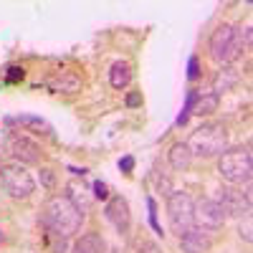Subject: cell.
<instances>
[{"label":"cell","mask_w":253,"mask_h":253,"mask_svg":"<svg viewBox=\"0 0 253 253\" xmlns=\"http://www.w3.org/2000/svg\"><path fill=\"white\" fill-rule=\"evenodd\" d=\"M94 198H96V200H107V198H109V185L101 182V180H96V182H94Z\"/></svg>","instance_id":"21"},{"label":"cell","mask_w":253,"mask_h":253,"mask_svg":"<svg viewBox=\"0 0 253 253\" xmlns=\"http://www.w3.org/2000/svg\"><path fill=\"white\" fill-rule=\"evenodd\" d=\"M187 150L193 157H215V155H223L225 147H228V132L223 124H203L200 129H195L190 134V139L185 142Z\"/></svg>","instance_id":"2"},{"label":"cell","mask_w":253,"mask_h":253,"mask_svg":"<svg viewBox=\"0 0 253 253\" xmlns=\"http://www.w3.org/2000/svg\"><path fill=\"white\" fill-rule=\"evenodd\" d=\"M23 76H26V71L20 69V66H10L8 74H5V81L8 84H18V81H23Z\"/></svg>","instance_id":"20"},{"label":"cell","mask_w":253,"mask_h":253,"mask_svg":"<svg viewBox=\"0 0 253 253\" xmlns=\"http://www.w3.org/2000/svg\"><path fill=\"white\" fill-rule=\"evenodd\" d=\"M0 182H3L5 193L15 200H26L36 187L31 172H26V167H20V165H3L0 167Z\"/></svg>","instance_id":"6"},{"label":"cell","mask_w":253,"mask_h":253,"mask_svg":"<svg viewBox=\"0 0 253 253\" xmlns=\"http://www.w3.org/2000/svg\"><path fill=\"white\" fill-rule=\"evenodd\" d=\"M238 84V74L233 71V69H220L218 74H215V81H213V94L215 96H220V94H225V91H230Z\"/></svg>","instance_id":"14"},{"label":"cell","mask_w":253,"mask_h":253,"mask_svg":"<svg viewBox=\"0 0 253 253\" xmlns=\"http://www.w3.org/2000/svg\"><path fill=\"white\" fill-rule=\"evenodd\" d=\"M193 223L203 230H218L225 223V213L215 200H200L193 208Z\"/></svg>","instance_id":"7"},{"label":"cell","mask_w":253,"mask_h":253,"mask_svg":"<svg viewBox=\"0 0 253 253\" xmlns=\"http://www.w3.org/2000/svg\"><path fill=\"white\" fill-rule=\"evenodd\" d=\"M167 157H170V165L175 167V170H187L190 162H193V155H190V150H187L185 142L172 144L170 152H167Z\"/></svg>","instance_id":"15"},{"label":"cell","mask_w":253,"mask_h":253,"mask_svg":"<svg viewBox=\"0 0 253 253\" xmlns=\"http://www.w3.org/2000/svg\"><path fill=\"white\" fill-rule=\"evenodd\" d=\"M129 81H132V66L126 61H117L109 71V84L114 89H124Z\"/></svg>","instance_id":"16"},{"label":"cell","mask_w":253,"mask_h":253,"mask_svg":"<svg viewBox=\"0 0 253 253\" xmlns=\"http://www.w3.org/2000/svg\"><path fill=\"white\" fill-rule=\"evenodd\" d=\"M0 243H3V230H0Z\"/></svg>","instance_id":"27"},{"label":"cell","mask_w":253,"mask_h":253,"mask_svg":"<svg viewBox=\"0 0 253 253\" xmlns=\"http://www.w3.org/2000/svg\"><path fill=\"white\" fill-rule=\"evenodd\" d=\"M69 200L81 210V213H86V210L91 208V198L86 195V187L79 185V182H71L69 185Z\"/></svg>","instance_id":"18"},{"label":"cell","mask_w":253,"mask_h":253,"mask_svg":"<svg viewBox=\"0 0 253 253\" xmlns=\"http://www.w3.org/2000/svg\"><path fill=\"white\" fill-rule=\"evenodd\" d=\"M8 152L20 165H38L41 162V147L23 134H10L8 137Z\"/></svg>","instance_id":"8"},{"label":"cell","mask_w":253,"mask_h":253,"mask_svg":"<svg viewBox=\"0 0 253 253\" xmlns=\"http://www.w3.org/2000/svg\"><path fill=\"white\" fill-rule=\"evenodd\" d=\"M147 205H150V223H152V228L157 230V233H162V228H160V223H157V213H155V210H157L155 200L150 198V200H147Z\"/></svg>","instance_id":"23"},{"label":"cell","mask_w":253,"mask_h":253,"mask_svg":"<svg viewBox=\"0 0 253 253\" xmlns=\"http://www.w3.org/2000/svg\"><path fill=\"white\" fill-rule=\"evenodd\" d=\"M180 246L185 253H208L210 246H213V238H210L208 230L193 225L185 236H180Z\"/></svg>","instance_id":"11"},{"label":"cell","mask_w":253,"mask_h":253,"mask_svg":"<svg viewBox=\"0 0 253 253\" xmlns=\"http://www.w3.org/2000/svg\"><path fill=\"white\" fill-rule=\"evenodd\" d=\"M104 215H107V220L119 230V233H126L129 230V203H126L122 195H114L109 203H107V210H104Z\"/></svg>","instance_id":"10"},{"label":"cell","mask_w":253,"mask_h":253,"mask_svg":"<svg viewBox=\"0 0 253 253\" xmlns=\"http://www.w3.org/2000/svg\"><path fill=\"white\" fill-rule=\"evenodd\" d=\"M119 167H122L124 172H132V170H134V157H124V160L119 162Z\"/></svg>","instance_id":"25"},{"label":"cell","mask_w":253,"mask_h":253,"mask_svg":"<svg viewBox=\"0 0 253 253\" xmlns=\"http://www.w3.org/2000/svg\"><path fill=\"white\" fill-rule=\"evenodd\" d=\"M218 101H220V96H215L213 91H200L193 99V112L198 117H208V114H213L218 109Z\"/></svg>","instance_id":"13"},{"label":"cell","mask_w":253,"mask_h":253,"mask_svg":"<svg viewBox=\"0 0 253 253\" xmlns=\"http://www.w3.org/2000/svg\"><path fill=\"white\" fill-rule=\"evenodd\" d=\"M220 208H223V213L225 215H238L243 218L246 213H251V200L238 193V190H230V187H223L218 190V200H215Z\"/></svg>","instance_id":"9"},{"label":"cell","mask_w":253,"mask_h":253,"mask_svg":"<svg viewBox=\"0 0 253 253\" xmlns=\"http://www.w3.org/2000/svg\"><path fill=\"white\" fill-rule=\"evenodd\" d=\"M71 253H107V241H104L99 233H84L74 243Z\"/></svg>","instance_id":"12"},{"label":"cell","mask_w":253,"mask_h":253,"mask_svg":"<svg viewBox=\"0 0 253 253\" xmlns=\"http://www.w3.org/2000/svg\"><path fill=\"white\" fill-rule=\"evenodd\" d=\"M243 36H241V28L230 26V23H223L220 28L213 31L210 36V58L220 66H228L233 63L241 53H243Z\"/></svg>","instance_id":"3"},{"label":"cell","mask_w":253,"mask_h":253,"mask_svg":"<svg viewBox=\"0 0 253 253\" xmlns=\"http://www.w3.org/2000/svg\"><path fill=\"white\" fill-rule=\"evenodd\" d=\"M218 172L223 180L241 185V182H251V172H253V157L248 147H238V150H228L220 155L218 160Z\"/></svg>","instance_id":"4"},{"label":"cell","mask_w":253,"mask_h":253,"mask_svg":"<svg viewBox=\"0 0 253 253\" xmlns=\"http://www.w3.org/2000/svg\"><path fill=\"white\" fill-rule=\"evenodd\" d=\"M193 99H195V94H187V101H185V109H182V114L177 117V124H185V122H187L190 112H193Z\"/></svg>","instance_id":"22"},{"label":"cell","mask_w":253,"mask_h":253,"mask_svg":"<svg viewBox=\"0 0 253 253\" xmlns=\"http://www.w3.org/2000/svg\"><path fill=\"white\" fill-rule=\"evenodd\" d=\"M43 223L51 233L61 238H71L81 230L84 213L69 200V195H51L43 205Z\"/></svg>","instance_id":"1"},{"label":"cell","mask_w":253,"mask_h":253,"mask_svg":"<svg viewBox=\"0 0 253 253\" xmlns=\"http://www.w3.org/2000/svg\"><path fill=\"white\" fill-rule=\"evenodd\" d=\"M238 233H241V238H243L246 243H251V241H253V218H251V213H246V215L241 218Z\"/></svg>","instance_id":"19"},{"label":"cell","mask_w":253,"mask_h":253,"mask_svg":"<svg viewBox=\"0 0 253 253\" xmlns=\"http://www.w3.org/2000/svg\"><path fill=\"white\" fill-rule=\"evenodd\" d=\"M193 208H195V203L187 193H170V198H167V218H170L172 233L185 236L195 225L193 223Z\"/></svg>","instance_id":"5"},{"label":"cell","mask_w":253,"mask_h":253,"mask_svg":"<svg viewBox=\"0 0 253 253\" xmlns=\"http://www.w3.org/2000/svg\"><path fill=\"white\" fill-rule=\"evenodd\" d=\"M8 124H20V126H28L36 134H51V124L43 122L41 117H31V114H20V117H13L8 119Z\"/></svg>","instance_id":"17"},{"label":"cell","mask_w":253,"mask_h":253,"mask_svg":"<svg viewBox=\"0 0 253 253\" xmlns=\"http://www.w3.org/2000/svg\"><path fill=\"white\" fill-rule=\"evenodd\" d=\"M137 104H142V96H139V94H129V99H126V107H137Z\"/></svg>","instance_id":"26"},{"label":"cell","mask_w":253,"mask_h":253,"mask_svg":"<svg viewBox=\"0 0 253 253\" xmlns=\"http://www.w3.org/2000/svg\"><path fill=\"white\" fill-rule=\"evenodd\" d=\"M200 76V69H198V58L193 56V58H190V63H187V79L190 81H195Z\"/></svg>","instance_id":"24"}]
</instances>
